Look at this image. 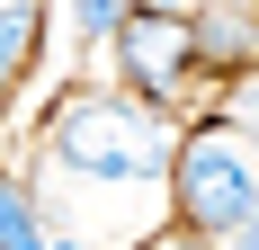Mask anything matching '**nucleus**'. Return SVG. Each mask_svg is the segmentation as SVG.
<instances>
[{
	"instance_id": "nucleus-1",
	"label": "nucleus",
	"mask_w": 259,
	"mask_h": 250,
	"mask_svg": "<svg viewBox=\"0 0 259 250\" xmlns=\"http://www.w3.org/2000/svg\"><path fill=\"white\" fill-rule=\"evenodd\" d=\"M170 205H179V232H197V241L224 250V241L259 215V134H250V125H233V116L179 134Z\"/></svg>"
},
{
	"instance_id": "nucleus-2",
	"label": "nucleus",
	"mask_w": 259,
	"mask_h": 250,
	"mask_svg": "<svg viewBox=\"0 0 259 250\" xmlns=\"http://www.w3.org/2000/svg\"><path fill=\"white\" fill-rule=\"evenodd\" d=\"M54 161L72 179H107V188H134V179H161L179 161L170 125L152 116V99H107V90H80L63 116H54Z\"/></svg>"
},
{
	"instance_id": "nucleus-3",
	"label": "nucleus",
	"mask_w": 259,
	"mask_h": 250,
	"mask_svg": "<svg viewBox=\"0 0 259 250\" xmlns=\"http://www.w3.org/2000/svg\"><path fill=\"white\" fill-rule=\"evenodd\" d=\"M116 63H125V80H134V99H152V107H170L188 90V63H197V18H161V9H134L125 27H116Z\"/></svg>"
},
{
	"instance_id": "nucleus-4",
	"label": "nucleus",
	"mask_w": 259,
	"mask_h": 250,
	"mask_svg": "<svg viewBox=\"0 0 259 250\" xmlns=\"http://www.w3.org/2000/svg\"><path fill=\"white\" fill-rule=\"evenodd\" d=\"M197 54H214V63H250V54H259V0L206 9V18H197Z\"/></svg>"
},
{
	"instance_id": "nucleus-5",
	"label": "nucleus",
	"mask_w": 259,
	"mask_h": 250,
	"mask_svg": "<svg viewBox=\"0 0 259 250\" xmlns=\"http://www.w3.org/2000/svg\"><path fill=\"white\" fill-rule=\"evenodd\" d=\"M36 36H45L36 0H0V72H9V80H27V54H36Z\"/></svg>"
},
{
	"instance_id": "nucleus-6",
	"label": "nucleus",
	"mask_w": 259,
	"mask_h": 250,
	"mask_svg": "<svg viewBox=\"0 0 259 250\" xmlns=\"http://www.w3.org/2000/svg\"><path fill=\"white\" fill-rule=\"evenodd\" d=\"M0 250H54V241H45V224H36V197H27L18 179L0 188Z\"/></svg>"
},
{
	"instance_id": "nucleus-7",
	"label": "nucleus",
	"mask_w": 259,
	"mask_h": 250,
	"mask_svg": "<svg viewBox=\"0 0 259 250\" xmlns=\"http://www.w3.org/2000/svg\"><path fill=\"white\" fill-rule=\"evenodd\" d=\"M72 18H80V36H90V45H107V36L134 18V0H72Z\"/></svg>"
},
{
	"instance_id": "nucleus-8",
	"label": "nucleus",
	"mask_w": 259,
	"mask_h": 250,
	"mask_svg": "<svg viewBox=\"0 0 259 250\" xmlns=\"http://www.w3.org/2000/svg\"><path fill=\"white\" fill-rule=\"evenodd\" d=\"M224 116H233V125H250V134H259V80H250V72H241V90H233V107H224Z\"/></svg>"
},
{
	"instance_id": "nucleus-9",
	"label": "nucleus",
	"mask_w": 259,
	"mask_h": 250,
	"mask_svg": "<svg viewBox=\"0 0 259 250\" xmlns=\"http://www.w3.org/2000/svg\"><path fill=\"white\" fill-rule=\"evenodd\" d=\"M134 9H161V18H206L214 0H134Z\"/></svg>"
},
{
	"instance_id": "nucleus-10",
	"label": "nucleus",
	"mask_w": 259,
	"mask_h": 250,
	"mask_svg": "<svg viewBox=\"0 0 259 250\" xmlns=\"http://www.w3.org/2000/svg\"><path fill=\"white\" fill-rule=\"evenodd\" d=\"M143 250H214V241H197V232H152Z\"/></svg>"
},
{
	"instance_id": "nucleus-11",
	"label": "nucleus",
	"mask_w": 259,
	"mask_h": 250,
	"mask_svg": "<svg viewBox=\"0 0 259 250\" xmlns=\"http://www.w3.org/2000/svg\"><path fill=\"white\" fill-rule=\"evenodd\" d=\"M224 250H259V215H250V224H241V232H233Z\"/></svg>"
}]
</instances>
